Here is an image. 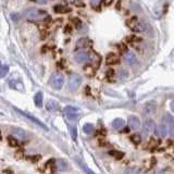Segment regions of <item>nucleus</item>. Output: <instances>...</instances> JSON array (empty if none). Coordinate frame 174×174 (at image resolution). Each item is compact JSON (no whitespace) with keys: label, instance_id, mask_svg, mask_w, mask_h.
Returning a JSON list of instances; mask_svg holds the SVG:
<instances>
[{"label":"nucleus","instance_id":"1","mask_svg":"<svg viewBox=\"0 0 174 174\" xmlns=\"http://www.w3.org/2000/svg\"><path fill=\"white\" fill-rule=\"evenodd\" d=\"M25 16L31 21H39V20H44L45 17H47L48 14L45 10H40V9L36 8H28L25 11Z\"/></svg>","mask_w":174,"mask_h":174},{"label":"nucleus","instance_id":"2","mask_svg":"<svg viewBox=\"0 0 174 174\" xmlns=\"http://www.w3.org/2000/svg\"><path fill=\"white\" fill-rule=\"evenodd\" d=\"M126 24H127V26H129V27L133 31H135V32L142 33V32H146L147 31L146 23H145L144 21H139V20H137L136 17H132V19L127 20Z\"/></svg>","mask_w":174,"mask_h":174},{"label":"nucleus","instance_id":"3","mask_svg":"<svg viewBox=\"0 0 174 174\" xmlns=\"http://www.w3.org/2000/svg\"><path fill=\"white\" fill-rule=\"evenodd\" d=\"M81 84H82V76L75 73L70 75L69 81H68V86H69L70 90L74 92L81 86Z\"/></svg>","mask_w":174,"mask_h":174},{"label":"nucleus","instance_id":"4","mask_svg":"<svg viewBox=\"0 0 174 174\" xmlns=\"http://www.w3.org/2000/svg\"><path fill=\"white\" fill-rule=\"evenodd\" d=\"M50 84L54 89H61L64 84V76L61 73H56L51 76V80H50Z\"/></svg>","mask_w":174,"mask_h":174},{"label":"nucleus","instance_id":"5","mask_svg":"<svg viewBox=\"0 0 174 174\" xmlns=\"http://www.w3.org/2000/svg\"><path fill=\"white\" fill-rule=\"evenodd\" d=\"M64 114L69 121H75L80 116V111H78V108L69 106L64 109Z\"/></svg>","mask_w":174,"mask_h":174},{"label":"nucleus","instance_id":"6","mask_svg":"<svg viewBox=\"0 0 174 174\" xmlns=\"http://www.w3.org/2000/svg\"><path fill=\"white\" fill-rule=\"evenodd\" d=\"M10 132H11V135L19 140H25V139H27V137H28L27 133H26L24 129H20V127H12Z\"/></svg>","mask_w":174,"mask_h":174},{"label":"nucleus","instance_id":"7","mask_svg":"<svg viewBox=\"0 0 174 174\" xmlns=\"http://www.w3.org/2000/svg\"><path fill=\"white\" fill-rule=\"evenodd\" d=\"M156 123L153 122L151 119H148V120L145 121L144 123V127H143V133H144V135L148 136L150 135L151 133H153V131H156Z\"/></svg>","mask_w":174,"mask_h":174},{"label":"nucleus","instance_id":"8","mask_svg":"<svg viewBox=\"0 0 174 174\" xmlns=\"http://www.w3.org/2000/svg\"><path fill=\"white\" fill-rule=\"evenodd\" d=\"M16 110L17 112H19L20 114H22L23 116H25L26 119H28L30 121H32L33 123H35V124H37L38 126H40L41 129H47V126H46L45 124H44L43 122H40V121L38 120L37 118H35V116H33V115H31L30 113H27V112H24V111H22V110H20V109H15Z\"/></svg>","mask_w":174,"mask_h":174},{"label":"nucleus","instance_id":"9","mask_svg":"<svg viewBox=\"0 0 174 174\" xmlns=\"http://www.w3.org/2000/svg\"><path fill=\"white\" fill-rule=\"evenodd\" d=\"M74 59L78 63H87L90 61V57L87 52H78L74 56Z\"/></svg>","mask_w":174,"mask_h":174},{"label":"nucleus","instance_id":"10","mask_svg":"<svg viewBox=\"0 0 174 174\" xmlns=\"http://www.w3.org/2000/svg\"><path fill=\"white\" fill-rule=\"evenodd\" d=\"M129 126L131 127V129H138L140 127V120L136 115H131L129 118Z\"/></svg>","mask_w":174,"mask_h":174},{"label":"nucleus","instance_id":"11","mask_svg":"<svg viewBox=\"0 0 174 174\" xmlns=\"http://www.w3.org/2000/svg\"><path fill=\"white\" fill-rule=\"evenodd\" d=\"M106 62H107V64H109V65L118 64V63L120 62V58H119V56L116 54H112V52H110V54H108L107 58H106Z\"/></svg>","mask_w":174,"mask_h":174},{"label":"nucleus","instance_id":"12","mask_svg":"<svg viewBox=\"0 0 174 174\" xmlns=\"http://www.w3.org/2000/svg\"><path fill=\"white\" fill-rule=\"evenodd\" d=\"M156 135L158 136V137L160 138H163L167 136V134H168V129H167V125L166 124H161V125H158L157 127H156Z\"/></svg>","mask_w":174,"mask_h":174},{"label":"nucleus","instance_id":"13","mask_svg":"<svg viewBox=\"0 0 174 174\" xmlns=\"http://www.w3.org/2000/svg\"><path fill=\"white\" fill-rule=\"evenodd\" d=\"M123 59H124V62L129 65H133L134 63H136V61H137L136 56L133 52H126V54H124V58Z\"/></svg>","mask_w":174,"mask_h":174},{"label":"nucleus","instance_id":"14","mask_svg":"<svg viewBox=\"0 0 174 174\" xmlns=\"http://www.w3.org/2000/svg\"><path fill=\"white\" fill-rule=\"evenodd\" d=\"M90 45H92V40L87 37H83V38H80L76 41V47L78 48H87Z\"/></svg>","mask_w":174,"mask_h":174},{"label":"nucleus","instance_id":"15","mask_svg":"<svg viewBox=\"0 0 174 174\" xmlns=\"http://www.w3.org/2000/svg\"><path fill=\"white\" fill-rule=\"evenodd\" d=\"M59 108V105L57 103V101L54 100H49L47 103H46V109L48 111H57Z\"/></svg>","mask_w":174,"mask_h":174},{"label":"nucleus","instance_id":"16","mask_svg":"<svg viewBox=\"0 0 174 174\" xmlns=\"http://www.w3.org/2000/svg\"><path fill=\"white\" fill-rule=\"evenodd\" d=\"M124 125H125V123L122 119H115V120H113V122H112V126H113V129H123Z\"/></svg>","mask_w":174,"mask_h":174},{"label":"nucleus","instance_id":"17","mask_svg":"<svg viewBox=\"0 0 174 174\" xmlns=\"http://www.w3.org/2000/svg\"><path fill=\"white\" fill-rule=\"evenodd\" d=\"M34 102L36 105V107L40 108L43 106V94L40 92H38L34 97Z\"/></svg>","mask_w":174,"mask_h":174},{"label":"nucleus","instance_id":"18","mask_svg":"<svg viewBox=\"0 0 174 174\" xmlns=\"http://www.w3.org/2000/svg\"><path fill=\"white\" fill-rule=\"evenodd\" d=\"M54 10L56 13H67V12H69V11H71V10H69V8H67L65 6H62V4H57V6H54Z\"/></svg>","mask_w":174,"mask_h":174},{"label":"nucleus","instance_id":"19","mask_svg":"<svg viewBox=\"0 0 174 174\" xmlns=\"http://www.w3.org/2000/svg\"><path fill=\"white\" fill-rule=\"evenodd\" d=\"M83 131H84V133L87 134V135H92L95 131V127H94V125L90 124V123H86V124L83 126Z\"/></svg>","mask_w":174,"mask_h":174},{"label":"nucleus","instance_id":"20","mask_svg":"<svg viewBox=\"0 0 174 174\" xmlns=\"http://www.w3.org/2000/svg\"><path fill=\"white\" fill-rule=\"evenodd\" d=\"M10 86L12 87V88H14V89H20V90H22L23 89V84H22L20 81H14V80H12L11 81L10 83Z\"/></svg>","mask_w":174,"mask_h":174},{"label":"nucleus","instance_id":"21","mask_svg":"<svg viewBox=\"0 0 174 174\" xmlns=\"http://www.w3.org/2000/svg\"><path fill=\"white\" fill-rule=\"evenodd\" d=\"M45 169H46V171H47V174L54 172V160H49V161L46 163Z\"/></svg>","mask_w":174,"mask_h":174},{"label":"nucleus","instance_id":"22","mask_svg":"<svg viewBox=\"0 0 174 174\" xmlns=\"http://www.w3.org/2000/svg\"><path fill=\"white\" fill-rule=\"evenodd\" d=\"M163 124H169L171 126V125L174 124V118L172 115H170V114H166V115L163 116Z\"/></svg>","mask_w":174,"mask_h":174},{"label":"nucleus","instance_id":"23","mask_svg":"<svg viewBox=\"0 0 174 174\" xmlns=\"http://www.w3.org/2000/svg\"><path fill=\"white\" fill-rule=\"evenodd\" d=\"M131 140H132V143H133V144L139 145L140 142H142V138H140V136L137 135V134H134V135L131 136Z\"/></svg>","mask_w":174,"mask_h":174},{"label":"nucleus","instance_id":"24","mask_svg":"<svg viewBox=\"0 0 174 174\" xmlns=\"http://www.w3.org/2000/svg\"><path fill=\"white\" fill-rule=\"evenodd\" d=\"M8 73H9V67L6 64H2L1 70H0V76H1V78H4Z\"/></svg>","mask_w":174,"mask_h":174},{"label":"nucleus","instance_id":"25","mask_svg":"<svg viewBox=\"0 0 174 174\" xmlns=\"http://www.w3.org/2000/svg\"><path fill=\"white\" fill-rule=\"evenodd\" d=\"M78 164H80V167H81V168L83 169V170H84V172L86 173V174H95L94 172H92V170H90L89 168H87V167L85 166V164H83V163H82V162H81V161H78Z\"/></svg>","mask_w":174,"mask_h":174},{"label":"nucleus","instance_id":"26","mask_svg":"<svg viewBox=\"0 0 174 174\" xmlns=\"http://www.w3.org/2000/svg\"><path fill=\"white\" fill-rule=\"evenodd\" d=\"M70 133H71L72 138H73V139L75 140V139H76V137H78V131H76V127L74 126V125H72V126H70Z\"/></svg>","mask_w":174,"mask_h":174},{"label":"nucleus","instance_id":"27","mask_svg":"<svg viewBox=\"0 0 174 174\" xmlns=\"http://www.w3.org/2000/svg\"><path fill=\"white\" fill-rule=\"evenodd\" d=\"M123 174H139V170L136 168H129L124 171Z\"/></svg>","mask_w":174,"mask_h":174},{"label":"nucleus","instance_id":"28","mask_svg":"<svg viewBox=\"0 0 174 174\" xmlns=\"http://www.w3.org/2000/svg\"><path fill=\"white\" fill-rule=\"evenodd\" d=\"M8 144L10 145L11 147L17 146V140H16V138L13 137V136H11V137H8Z\"/></svg>","mask_w":174,"mask_h":174},{"label":"nucleus","instance_id":"29","mask_svg":"<svg viewBox=\"0 0 174 174\" xmlns=\"http://www.w3.org/2000/svg\"><path fill=\"white\" fill-rule=\"evenodd\" d=\"M111 156H113V157H115L116 159H120V158L123 157V153H120V151H111Z\"/></svg>","mask_w":174,"mask_h":174},{"label":"nucleus","instance_id":"30","mask_svg":"<svg viewBox=\"0 0 174 174\" xmlns=\"http://www.w3.org/2000/svg\"><path fill=\"white\" fill-rule=\"evenodd\" d=\"M119 78H122V80L126 78H127V72L126 71H120V73H119Z\"/></svg>","mask_w":174,"mask_h":174},{"label":"nucleus","instance_id":"31","mask_svg":"<svg viewBox=\"0 0 174 174\" xmlns=\"http://www.w3.org/2000/svg\"><path fill=\"white\" fill-rule=\"evenodd\" d=\"M169 134H170V136L174 137V124L170 126V129H169Z\"/></svg>","mask_w":174,"mask_h":174},{"label":"nucleus","instance_id":"32","mask_svg":"<svg viewBox=\"0 0 174 174\" xmlns=\"http://www.w3.org/2000/svg\"><path fill=\"white\" fill-rule=\"evenodd\" d=\"M114 75V71L113 70H109V71L107 72V76L108 78H111V76Z\"/></svg>","mask_w":174,"mask_h":174},{"label":"nucleus","instance_id":"33","mask_svg":"<svg viewBox=\"0 0 174 174\" xmlns=\"http://www.w3.org/2000/svg\"><path fill=\"white\" fill-rule=\"evenodd\" d=\"M112 2H113V0H103V3H105V6H110Z\"/></svg>","mask_w":174,"mask_h":174},{"label":"nucleus","instance_id":"34","mask_svg":"<svg viewBox=\"0 0 174 174\" xmlns=\"http://www.w3.org/2000/svg\"><path fill=\"white\" fill-rule=\"evenodd\" d=\"M35 2H37V3L39 4H44V3H47L48 0H34Z\"/></svg>","mask_w":174,"mask_h":174},{"label":"nucleus","instance_id":"35","mask_svg":"<svg viewBox=\"0 0 174 174\" xmlns=\"http://www.w3.org/2000/svg\"><path fill=\"white\" fill-rule=\"evenodd\" d=\"M100 1L101 0H90V3H92V6H97V4H98Z\"/></svg>","mask_w":174,"mask_h":174},{"label":"nucleus","instance_id":"36","mask_svg":"<svg viewBox=\"0 0 174 174\" xmlns=\"http://www.w3.org/2000/svg\"><path fill=\"white\" fill-rule=\"evenodd\" d=\"M170 108H171V110H172V112H174V100L172 101V102H171Z\"/></svg>","mask_w":174,"mask_h":174},{"label":"nucleus","instance_id":"37","mask_svg":"<svg viewBox=\"0 0 174 174\" xmlns=\"http://www.w3.org/2000/svg\"><path fill=\"white\" fill-rule=\"evenodd\" d=\"M3 174H13V172H12V171H10V170H6L3 172Z\"/></svg>","mask_w":174,"mask_h":174},{"label":"nucleus","instance_id":"38","mask_svg":"<svg viewBox=\"0 0 174 174\" xmlns=\"http://www.w3.org/2000/svg\"><path fill=\"white\" fill-rule=\"evenodd\" d=\"M70 2H72V3H76V2H78V1H82V0H69Z\"/></svg>","mask_w":174,"mask_h":174},{"label":"nucleus","instance_id":"39","mask_svg":"<svg viewBox=\"0 0 174 174\" xmlns=\"http://www.w3.org/2000/svg\"><path fill=\"white\" fill-rule=\"evenodd\" d=\"M157 174H167L166 172H164V171L163 170H161V171H159V172H158Z\"/></svg>","mask_w":174,"mask_h":174}]
</instances>
